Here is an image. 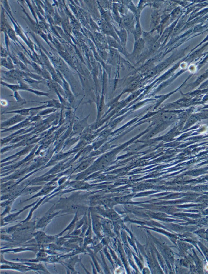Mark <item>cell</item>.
<instances>
[{
  "label": "cell",
  "instance_id": "cell-1",
  "mask_svg": "<svg viewBox=\"0 0 208 274\" xmlns=\"http://www.w3.org/2000/svg\"><path fill=\"white\" fill-rule=\"evenodd\" d=\"M38 245L41 246L52 244L56 241L58 237L57 235L48 236L44 231H38L33 233Z\"/></svg>",
  "mask_w": 208,
  "mask_h": 274
},
{
  "label": "cell",
  "instance_id": "cell-2",
  "mask_svg": "<svg viewBox=\"0 0 208 274\" xmlns=\"http://www.w3.org/2000/svg\"><path fill=\"white\" fill-rule=\"evenodd\" d=\"M48 108V106L47 104H45L40 106L34 107H31L27 108V109H20V110L7 111V112H4L3 114L15 113L16 114L20 115H21L28 117L30 116L31 112H32V111H37V112H39L43 109H46V108Z\"/></svg>",
  "mask_w": 208,
  "mask_h": 274
},
{
  "label": "cell",
  "instance_id": "cell-3",
  "mask_svg": "<svg viewBox=\"0 0 208 274\" xmlns=\"http://www.w3.org/2000/svg\"><path fill=\"white\" fill-rule=\"evenodd\" d=\"M60 213H61V211L55 212H51L50 213L47 212L46 214L40 218V220L37 223L35 228L41 229L46 227L56 216H58Z\"/></svg>",
  "mask_w": 208,
  "mask_h": 274
},
{
  "label": "cell",
  "instance_id": "cell-4",
  "mask_svg": "<svg viewBox=\"0 0 208 274\" xmlns=\"http://www.w3.org/2000/svg\"><path fill=\"white\" fill-rule=\"evenodd\" d=\"M27 118V117H25V116L19 114H16L11 118L7 119V120L2 122L1 125V129L6 128L8 129V128L12 127L17 125V124L21 123L22 121H24Z\"/></svg>",
  "mask_w": 208,
  "mask_h": 274
},
{
  "label": "cell",
  "instance_id": "cell-5",
  "mask_svg": "<svg viewBox=\"0 0 208 274\" xmlns=\"http://www.w3.org/2000/svg\"><path fill=\"white\" fill-rule=\"evenodd\" d=\"M101 24L102 30L104 34H106L107 36L113 37V38L117 40V42H120L118 36L116 34L114 29H113L112 26L110 23L107 22L105 20H103Z\"/></svg>",
  "mask_w": 208,
  "mask_h": 274
},
{
  "label": "cell",
  "instance_id": "cell-6",
  "mask_svg": "<svg viewBox=\"0 0 208 274\" xmlns=\"http://www.w3.org/2000/svg\"><path fill=\"white\" fill-rule=\"evenodd\" d=\"M38 200L39 199H38V200H37L35 202H33V203L31 204L30 205H27V206L24 207L23 209L20 210V211L16 212V213H11V214L8 215L6 216L3 218V220H4L5 222L8 223V224L13 222L15 221V220H16V219H17L18 217V216H19L21 213H22V212H24L25 211L28 209L30 208V207L34 206V205L38 202Z\"/></svg>",
  "mask_w": 208,
  "mask_h": 274
},
{
  "label": "cell",
  "instance_id": "cell-7",
  "mask_svg": "<svg viewBox=\"0 0 208 274\" xmlns=\"http://www.w3.org/2000/svg\"><path fill=\"white\" fill-rule=\"evenodd\" d=\"M122 25L128 30L134 34L135 27H134V16L131 13L125 15L122 19Z\"/></svg>",
  "mask_w": 208,
  "mask_h": 274
},
{
  "label": "cell",
  "instance_id": "cell-8",
  "mask_svg": "<svg viewBox=\"0 0 208 274\" xmlns=\"http://www.w3.org/2000/svg\"><path fill=\"white\" fill-rule=\"evenodd\" d=\"M89 116L81 120L75 122L72 127L74 134L81 133L84 131L88 125L87 121Z\"/></svg>",
  "mask_w": 208,
  "mask_h": 274
},
{
  "label": "cell",
  "instance_id": "cell-9",
  "mask_svg": "<svg viewBox=\"0 0 208 274\" xmlns=\"http://www.w3.org/2000/svg\"><path fill=\"white\" fill-rule=\"evenodd\" d=\"M81 262V259L78 258V256L76 255V256H71V257L68 259L64 260V261L62 262L61 263L64 264L66 267L68 268L72 272L77 273L76 270H75L74 266L77 263Z\"/></svg>",
  "mask_w": 208,
  "mask_h": 274
},
{
  "label": "cell",
  "instance_id": "cell-10",
  "mask_svg": "<svg viewBox=\"0 0 208 274\" xmlns=\"http://www.w3.org/2000/svg\"><path fill=\"white\" fill-rule=\"evenodd\" d=\"M145 45V41L143 39L140 38L137 40H135L134 50L132 55L134 56H138L142 53Z\"/></svg>",
  "mask_w": 208,
  "mask_h": 274
},
{
  "label": "cell",
  "instance_id": "cell-11",
  "mask_svg": "<svg viewBox=\"0 0 208 274\" xmlns=\"http://www.w3.org/2000/svg\"><path fill=\"white\" fill-rule=\"evenodd\" d=\"M22 263L28 266L31 270L37 271H43L46 273H50L46 267L42 264L31 262H22Z\"/></svg>",
  "mask_w": 208,
  "mask_h": 274
},
{
  "label": "cell",
  "instance_id": "cell-12",
  "mask_svg": "<svg viewBox=\"0 0 208 274\" xmlns=\"http://www.w3.org/2000/svg\"><path fill=\"white\" fill-rule=\"evenodd\" d=\"M74 214V217L73 220H72V221L68 225L67 227H66L62 231H61V232H60L59 234L56 235L58 237H61V236L64 233V232H66L67 231H68L69 232L68 235H69L71 232L75 229V228L76 227V223H77V220H78V212H76Z\"/></svg>",
  "mask_w": 208,
  "mask_h": 274
},
{
  "label": "cell",
  "instance_id": "cell-13",
  "mask_svg": "<svg viewBox=\"0 0 208 274\" xmlns=\"http://www.w3.org/2000/svg\"><path fill=\"white\" fill-rule=\"evenodd\" d=\"M56 186L50 185L45 186V187H42V189L37 194L24 202L28 201V200H31V199L38 197L46 196L48 194H49L51 191L54 190L56 188Z\"/></svg>",
  "mask_w": 208,
  "mask_h": 274
},
{
  "label": "cell",
  "instance_id": "cell-14",
  "mask_svg": "<svg viewBox=\"0 0 208 274\" xmlns=\"http://www.w3.org/2000/svg\"><path fill=\"white\" fill-rule=\"evenodd\" d=\"M32 122L31 120V117L30 116V117H27V118L26 119H25L24 121H22V122H21V123L17 124V125H14V126L12 127L5 129L4 130L2 131L1 132H6L13 131V130L22 129V128L29 125L31 122Z\"/></svg>",
  "mask_w": 208,
  "mask_h": 274
},
{
  "label": "cell",
  "instance_id": "cell-15",
  "mask_svg": "<svg viewBox=\"0 0 208 274\" xmlns=\"http://www.w3.org/2000/svg\"><path fill=\"white\" fill-rule=\"evenodd\" d=\"M47 195H46V196H45L44 198H43L42 199H40V200H38V202L34 205V207H33V208L31 209V210L30 211L29 213H28V215L27 216V217L26 218V219H25L24 220H22V221L20 222L21 223H24L28 222L30 221L31 219L32 218V217L33 213H34V211L39 206L41 205V203L44 201V200H45V199H46V198H47Z\"/></svg>",
  "mask_w": 208,
  "mask_h": 274
},
{
  "label": "cell",
  "instance_id": "cell-16",
  "mask_svg": "<svg viewBox=\"0 0 208 274\" xmlns=\"http://www.w3.org/2000/svg\"><path fill=\"white\" fill-rule=\"evenodd\" d=\"M33 251L34 252L37 251V248L35 247H20L14 249H8L7 250H4L3 251H1V253H4L6 252H12L14 253H18V252L25 251Z\"/></svg>",
  "mask_w": 208,
  "mask_h": 274
},
{
  "label": "cell",
  "instance_id": "cell-17",
  "mask_svg": "<svg viewBox=\"0 0 208 274\" xmlns=\"http://www.w3.org/2000/svg\"><path fill=\"white\" fill-rule=\"evenodd\" d=\"M115 32L119 36L120 41H121V46L125 48L126 42L127 39V32L125 29H121L120 30H117L114 28Z\"/></svg>",
  "mask_w": 208,
  "mask_h": 274
},
{
  "label": "cell",
  "instance_id": "cell-18",
  "mask_svg": "<svg viewBox=\"0 0 208 274\" xmlns=\"http://www.w3.org/2000/svg\"><path fill=\"white\" fill-rule=\"evenodd\" d=\"M1 66L8 68L9 70L14 69V66L12 60L9 58L8 59H1Z\"/></svg>",
  "mask_w": 208,
  "mask_h": 274
},
{
  "label": "cell",
  "instance_id": "cell-19",
  "mask_svg": "<svg viewBox=\"0 0 208 274\" xmlns=\"http://www.w3.org/2000/svg\"><path fill=\"white\" fill-rule=\"evenodd\" d=\"M58 109H56V108H47L40 111L37 115L41 117L43 116L48 115L51 114L52 113H54V112L58 111Z\"/></svg>",
  "mask_w": 208,
  "mask_h": 274
},
{
  "label": "cell",
  "instance_id": "cell-20",
  "mask_svg": "<svg viewBox=\"0 0 208 274\" xmlns=\"http://www.w3.org/2000/svg\"><path fill=\"white\" fill-rule=\"evenodd\" d=\"M106 39L108 44H109V45L110 47L118 48V49L121 50V51H122V48H121V46L117 42V40H115L113 38H112L111 36H107V35Z\"/></svg>",
  "mask_w": 208,
  "mask_h": 274
},
{
  "label": "cell",
  "instance_id": "cell-21",
  "mask_svg": "<svg viewBox=\"0 0 208 274\" xmlns=\"http://www.w3.org/2000/svg\"><path fill=\"white\" fill-rule=\"evenodd\" d=\"M42 186H38V187H29L28 188L25 189L22 192H20V194H23V193H27L28 194H31L32 193L35 192L37 191L40 190L42 188Z\"/></svg>",
  "mask_w": 208,
  "mask_h": 274
},
{
  "label": "cell",
  "instance_id": "cell-22",
  "mask_svg": "<svg viewBox=\"0 0 208 274\" xmlns=\"http://www.w3.org/2000/svg\"><path fill=\"white\" fill-rule=\"evenodd\" d=\"M21 223L19 222L17 225H15L14 226H10V227L8 228L7 229L4 230L3 231H4V232L8 233V234L12 235L14 234L15 231H17L18 229L21 226Z\"/></svg>",
  "mask_w": 208,
  "mask_h": 274
},
{
  "label": "cell",
  "instance_id": "cell-23",
  "mask_svg": "<svg viewBox=\"0 0 208 274\" xmlns=\"http://www.w3.org/2000/svg\"><path fill=\"white\" fill-rule=\"evenodd\" d=\"M175 116L173 114L171 113H164L163 114L162 118L164 121L170 122L174 119Z\"/></svg>",
  "mask_w": 208,
  "mask_h": 274
},
{
  "label": "cell",
  "instance_id": "cell-24",
  "mask_svg": "<svg viewBox=\"0 0 208 274\" xmlns=\"http://www.w3.org/2000/svg\"><path fill=\"white\" fill-rule=\"evenodd\" d=\"M13 96H14L15 101H16V102H27V101H26L25 100V99L21 96V95L19 93L18 91H15V92H14Z\"/></svg>",
  "mask_w": 208,
  "mask_h": 274
},
{
  "label": "cell",
  "instance_id": "cell-25",
  "mask_svg": "<svg viewBox=\"0 0 208 274\" xmlns=\"http://www.w3.org/2000/svg\"><path fill=\"white\" fill-rule=\"evenodd\" d=\"M92 161V160H89L83 162L82 164H81L79 166V167H78V170L81 171L85 169V168H87V167L90 165V164L91 163Z\"/></svg>",
  "mask_w": 208,
  "mask_h": 274
},
{
  "label": "cell",
  "instance_id": "cell-26",
  "mask_svg": "<svg viewBox=\"0 0 208 274\" xmlns=\"http://www.w3.org/2000/svg\"><path fill=\"white\" fill-rule=\"evenodd\" d=\"M1 240L10 242H13L14 241L13 239L12 236H10L4 234H1Z\"/></svg>",
  "mask_w": 208,
  "mask_h": 274
},
{
  "label": "cell",
  "instance_id": "cell-27",
  "mask_svg": "<svg viewBox=\"0 0 208 274\" xmlns=\"http://www.w3.org/2000/svg\"><path fill=\"white\" fill-rule=\"evenodd\" d=\"M81 233V229H75L69 235L72 237H76L80 235Z\"/></svg>",
  "mask_w": 208,
  "mask_h": 274
},
{
  "label": "cell",
  "instance_id": "cell-28",
  "mask_svg": "<svg viewBox=\"0 0 208 274\" xmlns=\"http://www.w3.org/2000/svg\"><path fill=\"white\" fill-rule=\"evenodd\" d=\"M78 139H77V137L72 138L71 139H69L66 142V146H71L72 145L75 143V142H77V140Z\"/></svg>",
  "mask_w": 208,
  "mask_h": 274
},
{
  "label": "cell",
  "instance_id": "cell-29",
  "mask_svg": "<svg viewBox=\"0 0 208 274\" xmlns=\"http://www.w3.org/2000/svg\"><path fill=\"white\" fill-rule=\"evenodd\" d=\"M11 209V207L10 206H7L4 212L1 214V218H4V216H6L7 215L9 214Z\"/></svg>",
  "mask_w": 208,
  "mask_h": 274
},
{
  "label": "cell",
  "instance_id": "cell-30",
  "mask_svg": "<svg viewBox=\"0 0 208 274\" xmlns=\"http://www.w3.org/2000/svg\"><path fill=\"white\" fill-rule=\"evenodd\" d=\"M1 104L3 106H7V105L8 104V103L5 100H3L1 101Z\"/></svg>",
  "mask_w": 208,
  "mask_h": 274
}]
</instances>
